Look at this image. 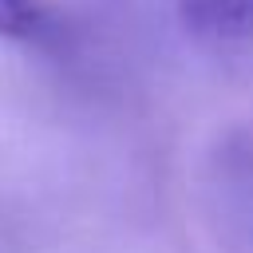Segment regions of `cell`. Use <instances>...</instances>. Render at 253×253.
Returning <instances> with one entry per match:
<instances>
[{
	"instance_id": "obj_1",
	"label": "cell",
	"mask_w": 253,
	"mask_h": 253,
	"mask_svg": "<svg viewBox=\"0 0 253 253\" xmlns=\"http://www.w3.org/2000/svg\"><path fill=\"white\" fill-rule=\"evenodd\" d=\"M178 16L217 40H253V0H174Z\"/></svg>"
},
{
	"instance_id": "obj_2",
	"label": "cell",
	"mask_w": 253,
	"mask_h": 253,
	"mask_svg": "<svg viewBox=\"0 0 253 253\" xmlns=\"http://www.w3.org/2000/svg\"><path fill=\"white\" fill-rule=\"evenodd\" d=\"M55 36H59L55 12L43 0H0V40L51 43Z\"/></svg>"
}]
</instances>
